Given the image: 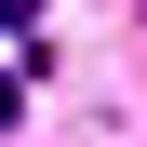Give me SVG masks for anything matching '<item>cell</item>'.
Wrapping results in <instances>:
<instances>
[{
	"instance_id": "obj_1",
	"label": "cell",
	"mask_w": 147,
	"mask_h": 147,
	"mask_svg": "<svg viewBox=\"0 0 147 147\" xmlns=\"http://www.w3.org/2000/svg\"><path fill=\"white\" fill-rule=\"evenodd\" d=\"M0 40H40V0H0Z\"/></svg>"
}]
</instances>
